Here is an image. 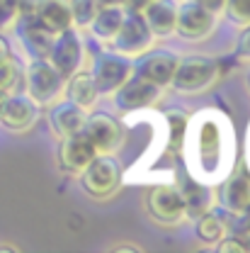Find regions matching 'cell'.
I'll return each instance as SVG.
<instances>
[{
  "mask_svg": "<svg viewBox=\"0 0 250 253\" xmlns=\"http://www.w3.org/2000/svg\"><path fill=\"white\" fill-rule=\"evenodd\" d=\"M221 156H223V139H221V125L212 117L204 115L197 136H194V170L207 180L219 178Z\"/></svg>",
  "mask_w": 250,
  "mask_h": 253,
  "instance_id": "1",
  "label": "cell"
},
{
  "mask_svg": "<svg viewBox=\"0 0 250 253\" xmlns=\"http://www.w3.org/2000/svg\"><path fill=\"white\" fill-rule=\"evenodd\" d=\"M61 73L51 66L49 59H34L27 68V95L41 107H49V105H56L59 97L66 90V83H63Z\"/></svg>",
  "mask_w": 250,
  "mask_h": 253,
  "instance_id": "2",
  "label": "cell"
},
{
  "mask_svg": "<svg viewBox=\"0 0 250 253\" xmlns=\"http://www.w3.org/2000/svg\"><path fill=\"white\" fill-rule=\"evenodd\" d=\"M219 78V66L212 59L204 56H189L182 59L175 66L173 73V88L180 93H202L207 88H212Z\"/></svg>",
  "mask_w": 250,
  "mask_h": 253,
  "instance_id": "3",
  "label": "cell"
},
{
  "mask_svg": "<svg viewBox=\"0 0 250 253\" xmlns=\"http://www.w3.org/2000/svg\"><path fill=\"white\" fill-rule=\"evenodd\" d=\"M80 180L85 192H90L95 197H107L119 188L122 180V168L119 161L109 154H97V156L80 170Z\"/></svg>",
  "mask_w": 250,
  "mask_h": 253,
  "instance_id": "4",
  "label": "cell"
},
{
  "mask_svg": "<svg viewBox=\"0 0 250 253\" xmlns=\"http://www.w3.org/2000/svg\"><path fill=\"white\" fill-rule=\"evenodd\" d=\"M151 44H153V34L148 30L143 15H139V12H126L124 20H122V27L112 37L114 51H117V54H124V56H136V54L148 51Z\"/></svg>",
  "mask_w": 250,
  "mask_h": 253,
  "instance_id": "5",
  "label": "cell"
},
{
  "mask_svg": "<svg viewBox=\"0 0 250 253\" xmlns=\"http://www.w3.org/2000/svg\"><path fill=\"white\" fill-rule=\"evenodd\" d=\"M160 88L153 81L143 78V76H131L124 85H119L114 90V105L124 112L131 110H143V107H153L158 100H160Z\"/></svg>",
  "mask_w": 250,
  "mask_h": 253,
  "instance_id": "6",
  "label": "cell"
},
{
  "mask_svg": "<svg viewBox=\"0 0 250 253\" xmlns=\"http://www.w3.org/2000/svg\"><path fill=\"white\" fill-rule=\"evenodd\" d=\"M131 76H134V66L124 54H102L95 61L93 78L100 93H114Z\"/></svg>",
  "mask_w": 250,
  "mask_h": 253,
  "instance_id": "7",
  "label": "cell"
},
{
  "mask_svg": "<svg viewBox=\"0 0 250 253\" xmlns=\"http://www.w3.org/2000/svg\"><path fill=\"white\" fill-rule=\"evenodd\" d=\"M49 61L51 66L61 73L63 78H71L75 71H80L83 63V44L78 39V34L71 30H63L54 37L51 51H49Z\"/></svg>",
  "mask_w": 250,
  "mask_h": 253,
  "instance_id": "8",
  "label": "cell"
},
{
  "mask_svg": "<svg viewBox=\"0 0 250 253\" xmlns=\"http://www.w3.org/2000/svg\"><path fill=\"white\" fill-rule=\"evenodd\" d=\"M39 120V105L30 95L5 93L0 102V122L12 131H25Z\"/></svg>",
  "mask_w": 250,
  "mask_h": 253,
  "instance_id": "9",
  "label": "cell"
},
{
  "mask_svg": "<svg viewBox=\"0 0 250 253\" xmlns=\"http://www.w3.org/2000/svg\"><path fill=\"white\" fill-rule=\"evenodd\" d=\"M146 207L153 214V219L163 224H175L185 217L182 192L173 185H156L146 197Z\"/></svg>",
  "mask_w": 250,
  "mask_h": 253,
  "instance_id": "10",
  "label": "cell"
},
{
  "mask_svg": "<svg viewBox=\"0 0 250 253\" xmlns=\"http://www.w3.org/2000/svg\"><path fill=\"white\" fill-rule=\"evenodd\" d=\"M175 30L185 39H202L214 30V12L202 7L197 0H187L185 5L178 7V20Z\"/></svg>",
  "mask_w": 250,
  "mask_h": 253,
  "instance_id": "11",
  "label": "cell"
},
{
  "mask_svg": "<svg viewBox=\"0 0 250 253\" xmlns=\"http://www.w3.org/2000/svg\"><path fill=\"white\" fill-rule=\"evenodd\" d=\"M83 131L90 136V141L95 144V149L100 154H109L122 144V125L105 112L88 115V122H85Z\"/></svg>",
  "mask_w": 250,
  "mask_h": 253,
  "instance_id": "12",
  "label": "cell"
},
{
  "mask_svg": "<svg viewBox=\"0 0 250 253\" xmlns=\"http://www.w3.org/2000/svg\"><path fill=\"white\" fill-rule=\"evenodd\" d=\"M100 151L95 149V144L90 141V136L85 131H78V134H71V136H63L61 144V166L68 173H80Z\"/></svg>",
  "mask_w": 250,
  "mask_h": 253,
  "instance_id": "13",
  "label": "cell"
},
{
  "mask_svg": "<svg viewBox=\"0 0 250 253\" xmlns=\"http://www.w3.org/2000/svg\"><path fill=\"white\" fill-rule=\"evenodd\" d=\"M88 122V110L78 107L75 102H61V105H54L51 115H49V125L54 126V131L59 136H71V134H78L85 129Z\"/></svg>",
  "mask_w": 250,
  "mask_h": 253,
  "instance_id": "14",
  "label": "cell"
},
{
  "mask_svg": "<svg viewBox=\"0 0 250 253\" xmlns=\"http://www.w3.org/2000/svg\"><path fill=\"white\" fill-rule=\"evenodd\" d=\"M46 30L54 34L68 30L71 22V2L68 0H34V12H32Z\"/></svg>",
  "mask_w": 250,
  "mask_h": 253,
  "instance_id": "15",
  "label": "cell"
},
{
  "mask_svg": "<svg viewBox=\"0 0 250 253\" xmlns=\"http://www.w3.org/2000/svg\"><path fill=\"white\" fill-rule=\"evenodd\" d=\"M20 37H22V42L27 44V49L34 51V56L49 59V51H51V44H54V37H56V34L51 30H46L34 15H22Z\"/></svg>",
  "mask_w": 250,
  "mask_h": 253,
  "instance_id": "16",
  "label": "cell"
},
{
  "mask_svg": "<svg viewBox=\"0 0 250 253\" xmlns=\"http://www.w3.org/2000/svg\"><path fill=\"white\" fill-rule=\"evenodd\" d=\"M250 205V178L246 173H238L228 180H223L221 188V210L231 214H243Z\"/></svg>",
  "mask_w": 250,
  "mask_h": 253,
  "instance_id": "17",
  "label": "cell"
},
{
  "mask_svg": "<svg viewBox=\"0 0 250 253\" xmlns=\"http://www.w3.org/2000/svg\"><path fill=\"white\" fill-rule=\"evenodd\" d=\"M143 20L153 37H165L175 32V20H178V5L173 0H153L143 12Z\"/></svg>",
  "mask_w": 250,
  "mask_h": 253,
  "instance_id": "18",
  "label": "cell"
},
{
  "mask_svg": "<svg viewBox=\"0 0 250 253\" xmlns=\"http://www.w3.org/2000/svg\"><path fill=\"white\" fill-rule=\"evenodd\" d=\"M68 81V100L71 102H75L78 107H83V110H90L95 105V100H97V85H95V78L93 73H85V71H75L71 78H66Z\"/></svg>",
  "mask_w": 250,
  "mask_h": 253,
  "instance_id": "19",
  "label": "cell"
},
{
  "mask_svg": "<svg viewBox=\"0 0 250 253\" xmlns=\"http://www.w3.org/2000/svg\"><path fill=\"white\" fill-rule=\"evenodd\" d=\"M175 66H178V59L170 56V54H148L143 59V63L139 66V76L153 81L158 85H165V83L173 81Z\"/></svg>",
  "mask_w": 250,
  "mask_h": 253,
  "instance_id": "20",
  "label": "cell"
},
{
  "mask_svg": "<svg viewBox=\"0 0 250 253\" xmlns=\"http://www.w3.org/2000/svg\"><path fill=\"white\" fill-rule=\"evenodd\" d=\"M124 15L126 12L122 5H100L93 25H90V27H93V34L97 39H102V42H112V37L122 27Z\"/></svg>",
  "mask_w": 250,
  "mask_h": 253,
  "instance_id": "21",
  "label": "cell"
},
{
  "mask_svg": "<svg viewBox=\"0 0 250 253\" xmlns=\"http://www.w3.org/2000/svg\"><path fill=\"white\" fill-rule=\"evenodd\" d=\"M228 219H226V210H207L204 214L197 217V236L207 244H216L219 239L226 236Z\"/></svg>",
  "mask_w": 250,
  "mask_h": 253,
  "instance_id": "22",
  "label": "cell"
},
{
  "mask_svg": "<svg viewBox=\"0 0 250 253\" xmlns=\"http://www.w3.org/2000/svg\"><path fill=\"white\" fill-rule=\"evenodd\" d=\"M182 202H185V214L199 217L207 210L214 207V192L209 190V185L202 183H189L187 188L182 190Z\"/></svg>",
  "mask_w": 250,
  "mask_h": 253,
  "instance_id": "23",
  "label": "cell"
},
{
  "mask_svg": "<svg viewBox=\"0 0 250 253\" xmlns=\"http://www.w3.org/2000/svg\"><path fill=\"white\" fill-rule=\"evenodd\" d=\"M168 131H170V149L173 151H180L187 141V115L178 112V110H170L168 115Z\"/></svg>",
  "mask_w": 250,
  "mask_h": 253,
  "instance_id": "24",
  "label": "cell"
},
{
  "mask_svg": "<svg viewBox=\"0 0 250 253\" xmlns=\"http://www.w3.org/2000/svg\"><path fill=\"white\" fill-rule=\"evenodd\" d=\"M100 10L97 0H71V22L75 27H90Z\"/></svg>",
  "mask_w": 250,
  "mask_h": 253,
  "instance_id": "25",
  "label": "cell"
},
{
  "mask_svg": "<svg viewBox=\"0 0 250 253\" xmlns=\"http://www.w3.org/2000/svg\"><path fill=\"white\" fill-rule=\"evenodd\" d=\"M17 78H20V68L15 59L0 61V93H10L17 85Z\"/></svg>",
  "mask_w": 250,
  "mask_h": 253,
  "instance_id": "26",
  "label": "cell"
},
{
  "mask_svg": "<svg viewBox=\"0 0 250 253\" xmlns=\"http://www.w3.org/2000/svg\"><path fill=\"white\" fill-rule=\"evenodd\" d=\"M228 15L241 22V25H250V0H226V7Z\"/></svg>",
  "mask_w": 250,
  "mask_h": 253,
  "instance_id": "27",
  "label": "cell"
},
{
  "mask_svg": "<svg viewBox=\"0 0 250 253\" xmlns=\"http://www.w3.org/2000/svg\"><path fill=\"white\" fill-rule=\"evenodd\" d=\"M20 17V0H0V30Z\"/></svg>",
  "mask_w": 250,
  "mask_h": 253,
  "instance_id": "28",
  "label": "cell"
},
{
  "mask_svg": "<svg viewBox=\"0 0 250 253\" xmlns=\"http://www.w3.org/2000/svg\"><path fill=\"white\" fill-rule=\"evenodd\" d=\"M219 246H216V251L221 253H246V246H243V241L238 239V236H233V239H219L216 241Z\"/></svg>",
  "mask_w": 250,
  "mask_h": 253,
  "instance_id": "29",
  "label": "cell"
},
{
  "mask_svg": "<svg viewBox=\"0 0 250 253\" xmlns=\"http://www.w3.org/2000/svg\"><path fill=\"white\" fill-rule=\"evenodd\" d=\"M236 49H238V54H241L243 59H248V61H250V25H246V32L238 37Z\"/></svg>",
  "mask_w": 250,
  "mask_h": 253,
  "instance_id": "30",
  "label": "cell"
},
{
  "mask_svg": "<svg viewBox=\"0 0 250 253\" xmlns=\"http://www.w3.org/2000/svg\"><path fill=\"white\" fill-rule=\"evenodd\" d=\"M151 2H153V0H122V7H124L126 12H139V15H141Z\"/></svg>",
  "mask_w": 250,
  "mask_h": 253,
  "instance_id": "31",
  "label": "cell"
},
{
  "mask_svg": "<svg viewBox=\"0 0 250 253\" xmlns=\"http://www.w3.org/2000/svg\"><path fill=\"white\" fill-rule=\"evenodd\" d=\"M197 2H199L202 7H207L209 12H214V15L221 12V10L226 7V0H197Z\"/></svg>",
  "mask_w": 250,
  "mask_h": 253,
  "instance_id": "32",
  "label": "cell"
},
{
  "mask_svg": "<svg viewBox=\"0 0 250 253\" xmlns=\"http://www.w3.org/2000/svg\"><path fill=\"white\" fill-rule=\"evenodd\" d=\"M7 59H12V54H10V44L0 37V61H7Z\"/></svg>",
  "mask_w": 250,
  "mask_h": 253,
  "instance_id": "33",
  "label": "cell"
},
{
  "mask_svg": "<svg viewBox=\"0 0 250 253\" xmlns=\"http://www.w3.org/2000/svg\"><path fill=\"white\" fill-rule=\"evenodd\" d=\"M109 251H141V249H139V246H131V244H129V246H109Z\"/></svg>",
  "mask_w": 250,
  "mask_h": 253,
  "instance_id": "34",
  "label": "cell"
},
{
  "mask_svg": "<svg viewBox=\"0 0 250 253\" xmlns=\"http://www.w3.org/2000/svg\"><path fill=\"white\" fill-rule=\"evenodd\" d=\"M100 5H122V0H97Z\"/></svg>",
  "mask_w": 250,
  "mask_h": 253,
  "instance_id": "35",
  "label": "cell"
},
{
  "mask_svg": "<svg viewBox=\"0 0 250 253\" xmlns=\"http://www.w3.org/2000/svg\"><path fill=\"white\" fill-rule=\"evenodd\" d=\"M243 217H246V229H250V205L246 207V212H243Z\"/></svg>",
  "mask_w": 250,
  "mask_h": 253,
  "instance_id": "36",
  "label": "cell"
},
{
  "mask_svg": "<svg viewBox=\"0 0 250 253\" xmlns=\"http://www.w3.org/2000/svg\"><path fill=\"white\" fill-rule=\"evenodd\" d=\"M2 97H5V93H0V102H2Z\"/></svg>",
  "mask_w": 250,
  "mask_h": 253,
  "instance_id": "37",
  "label": "cell"
},
{
  "mask_svg": "<svg viewBox=\"0 0 250 253\" xmlns=\"http://www.w3.org/2000/svg\"><path fill=\"white\" fill-rule=\"evenodd\" d=\"M248 88H250V73H248Z\"/></svg>",
  "mask_w": 250,
  "mask_h": 253,
  "instance_id": "38",
  "label": "cell"
},
{
  "mask_svg": "<svg viewBox=\"0 0 250 253\" xmlns=\"http://www.w3.org/2000/svg\"><path fill=\"white\" fill-rule=\"evenodd\" d=\"M248 158H250V149H248Z\"/></svg>",
  "mask_w": 250,
  "mask_h": 253,
  "instance_id": "39",
  "label": "cell"
}]
</instances>
